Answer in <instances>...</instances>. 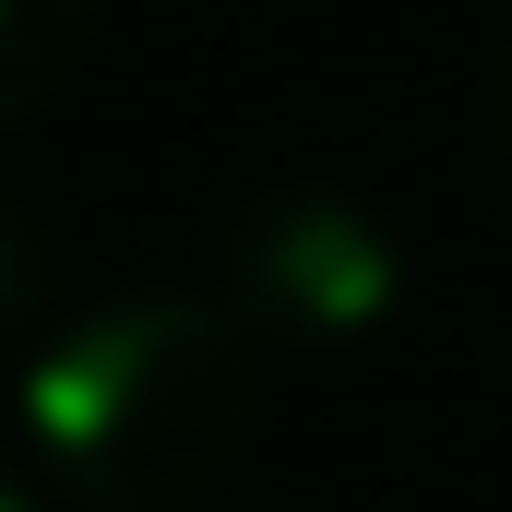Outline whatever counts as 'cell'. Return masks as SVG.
Wrapping results in <instances>:
<instances>
[{
  "instance_id": "cell-3",
  "label": "cell",
  "mask_w": 512,
  "mask_h": 512,
  "mask_svg": "<svg viewBox=\"0 0 512 512\" xmlns=\"http://www.w3.org/2000/svg\"><path fill=\"white\" fill-rule=\"evenodd\" d=\"M96 12L108 0H0V131L48 120L96 48Z\"/></svg>"
},
{
  "instance_id": "cell-6",
  "label": "cell",
  "mask_w": 512,
  "mask_h": 512,
  "mask_svg": "<svg viewBox=\"0 0 512 512\" xmlns=\"http://www.w3.org/2000/svg\"><path fill=\"white\" fill-rule=\"evenodd\" d=\"M501 155H512V72H501Z\"/></svg>"
},
{
  "instance_id": "cell-4",
  "label": "cell",
  "mask_w": 512,
  "mask_h": 512,
  "mask_svg": "<svg viewBox=\"0 0 512 512\" xmlns=\"http://www.w3.org/2000/svg\"><path fill=\"white\" fill-rule=\"evenodd\" d=\"M36 286H48V262H36V227H24V215L0 203V346H12L24 322H36Z\"/></svg>"
},
{
  "instance_id": "cell-2",
  "label": "cell",
  "mask_w": 512,
  "mask_h": 512,
  "mask_svg": "<svg viewBox=\"0 0 512 512\" xmlns=\"http://www.w3.org/2000/svg\"><path fill=\"white\" fill-rule=\"evenodd\" d=\"M215 298L251 322L262 358H346L405 310V239L334 179H274L227 215Z\"/></svg>"
},
{
  "instance_id": "cell-1",
  "label": "cell",
  "mask_w": 512,
  "mask_h": 512,
  "mask_svg": "<svg viewBox=\"0 0 512 512\" xmlns=\"http://www.w3.org/2000/svg\"><path fill=\"white\" fill-rule=\"evenodd\" d=\"M262 417V346L227 298L143 286L48 334L12 382V453L72 512H191Z\"/></svg>"
},
{
  "instance_id": "cell-5",
  "label": "cell",
  "mask_w": 512,
  "mask_h": 512,
  "mask_svg": "<svg viewBox=\"0 0 512 512\" xmlns=\"http://www.w3.org/2000/svg\"><path fill=\"white\" fill-rule=\"evenodd\" d=\"M48 501H60V489H48L24 453H0V512H48Z\"/></svg>"
}]
</instances>
